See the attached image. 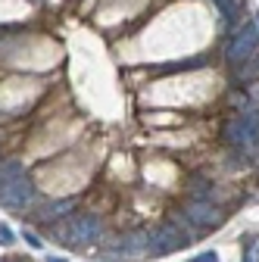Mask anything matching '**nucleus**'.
Instances as JSON below:
<instances>
[{"label":"nucleus","mask_w":259,"mask_h":262,"mask_svg":"<svg viewBox=\"0 0 259 262\" xmlns=\"http://www.w3.org/2000/svg\"><path fill=\"white\" fill-rule=\"evenodd\" d=\"M225 141L228 147L247 159H256L259 156V110H247L234 119L225 122Z\"/></svg>","instance_id":"obj_1"},{"label":"nucleus","mask_w":259,"mask_h":262,"mask_svg":"<svg viewBox=\"0 0 259 262\" xmlns=\"http://www.w3.org/2000/svg\"><path fill=\"white\" fill-rule=\"evenodd\" d=\"M38 200V187L31 178L19 175L7 184H0V206H10V209H25Z\"/></svg>","instance_id":"obj_2"},{"label":"nucleus","mask_w":259,"mask_h":262,"mask_svg":"<svg viewBox=\"0 0 259 262\" xmlns=\"http://www.w3.org/2000/svg\"><path fill=\"white\" fill-rule=\"evenodd\" d=\"M256 50H259V28H256V22H247L244 28H238L231 35L228 47H225V59H228V62H241V59L256 56Z\"/></svg>","instance_id":"obj_3"},{"label":"nucleus","mask_w":259,"mask_h":262,"mask_svg":"<svg viewBox=\"0 0 259 262\" xmlns=\"http://www.w3.org/2000/svg\"><path fill=\"white\" fill-rule=\"evenodd\" d=\"M193 228H200V231H206V228H215L219 222H222V212H219V206L215 203H209L206 196H193V200L184 206V212H181Z\"/></svg>","instance_id":"obj_4"},{"label":"nucleus","mask_w":259,"mask_h":262,"mask_svg":"<svg viewBox=\"0 0 259 262\" xmlns=\"http://www.w3.org/2000/svg\"><path fill=\"white\" fill-rule=\"evenodd\" d=\"M190 241L181 234V228L178 225H163V228H156V231L150 234V253L153 256H163V253H172V250H181L187 247Z\"/></svg>","instance_id":"obj_5"},{"label":"nucleus","mask_w":259,"mask_h":262,"mask_svg":"<svg viewBox=\"0 0 259 262\" xmlns=\"http://www.w3.org/2000/svg\"><path fill=\"white\" fill-rule=\"evenodd\" d=\"M103 231V222L97 219V215H75L72 225H69V231H66V241L75 247V244H91L97 241Z\"/></svg>","instance_id":"obj_6"},{"label":"nucleus","mask_w":259,"mask_h":262,"mask_svg":"<svg viewBox=\"0 0 259 262\" xmlns=\"http://www.w3.org/2000/svg\"><path fill=\"white\" fill-rule=\"evenodd\" d=\"M259 78V56H250V59H241L234 62V81L241 84H250Z\"/></svg>","instance_id":"obj_7"},{"label":"nucleus","mask_w":259,"mask_h":262,"mask_svg":"<svg viewBox=\"0 0 259 262\" xmlns=\"http://www.w3.org/2000/svg\"><path fill=\"white\" fill-rule=\"evenodd\" d=\"M206 59L203 56H193V59H181V62H166L159 66V75H172V72H193V69H203Z\"/></svg>","instance_id":"obj_8"},{"label":"nucleus","mask_w":259,"mask_h":262,"mask_svg":"<svg viewBox=\"0 0 259 262\" xmlns=\"http://www.w3.org/2000/svg\"><path fill=\"white\" fill-rule=\"evenodd\" d=\"M144 250H150V234H144V231H138V234H128V237L122 241V253H128V256L144 253Z\"/></svg>","instance_id":"obj_9"},{"label":"nucleus","mask_w":259,"mask_h":262,"mask_svg":"<svg viewBox=\"0 0 259 262\" xmlns=\"http://www.w3.org/2000/svg\"><path fill=\"white\" fill-rule=\"evenodd\" d=\"M69 212H75V200H56V203H50L44 209V222H56L62 215H69Z\"/></svg>","instance_id":"obj_10"},{"label":"nucleus","mask_w":259,"mask_h":262,"mask_svg":"<svg viewBox=\"0 0 259 262\" xmlns=\"http://www.w3.org/2000/svg\"><path fill=\"white\" fill-rule=\"evenodd\" d=\"M19 175H25V162L22 159H10V162L0 166V184H7V181H13Z\"/></svg>","instance_id":"obj_11"},{"label":"nucleus","mask_w":259,"mask_h":262,"mask_svg":"<svg viewBox=\"0 0 259 262\" xmlns=\"http://www.w3.org/2000/svg\"><path fill=\"white\" fill-rule=\"evenodd\" d=\"M244 262H259V234L247 237V247H244Z\"/></svg>","instance_id":"obj_12"},{"label":"nucleus","mask_w":259,"mask_h":262,"mask_svg":"<svg viewBox=\"0 0 259 262\" xmlns=\"http://www.w3.org/2000/svg\"><path fill=\"white\" fill-rule=\"evenodd\" d=\"M206 187H209V181H193V196H206L209 193Z\"/></svg>","instance_id":"obj_13"},{"label":"nucleus","mask_w":259,"mask_h":262,"mask_svg":"<svg viewBox=\"0 0 259 262\" xmlns=\"http://www.w3.org/2000/svg\"><path fill=\"white\" fill-rule=\"evenodd\" d=\"M0 244H13V231L7 225H0Z\"/></svg>","instance_id":"obj_14"},{"label":"nucleus","mask_w":259,"mask_h":262,"mask_svg":"<svg viewBox=\"0 0 259 262\" xmlns=\"http://www.w3.org/2000/svg\"><path fill=\"white\" fill-rule=\"evenodd\" d=\"M190 262H219V256H215V253H203V256H197V259H190Z\"/></svg>","instance_id":"obj_15"},{"label":"nucleus","mask_w":259,"mask_h":262,"mask_svg":"<svg viewBox=\"0 0 259 262\" xmlns=\"http://www.w3.org/2000/svg\"><path fill=\"white\" fill-rule=\"evenodd\" d=\"M25 241H28V247H31V250H41V241H38L35 234H28V231H25Z\"/></svg>","instance_id":"obj_16"},{"label":"nucleus","mask_w":259,"mask_h":262,"mask_svg":"<svg viewBox=\"0 0 259 262\" xmlns=\"http://www.w3.org/2000/svg\"><path fill=\"white\" fill-rule=\"evenodd\" d=\"M50 262H66V259H56V256H53V259H50Z\"/></svg>","instance_id":"obj_17"}]
</instances>
